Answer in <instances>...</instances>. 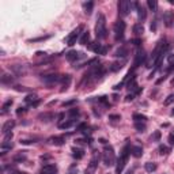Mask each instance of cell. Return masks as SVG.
I'll return each mask as SVG.
<instances>
[{"instance_id":"6da1fadb","label":"cell","mask_w":174,"mask_h":174,"mask_svg":"<svg viewBox=\"0 0 174 174\" xmlns=\"http://www.w3.org/2000/svg\"><path fill=\"white\" fill-rule=\"evenodd\" d=\"M95 35L98 40H105L107 37L106 30V19L103 14H98L97 16V23H95Z\"/></svg>"},{"instance_id":"7a4b0ae2","label":"cell","mask_w":174,"mask_h":174,"mask_svg":"<svg viewBox=\"0 0 174 174\" xmlns=\"http://www.w3.org/2000/svg\"><path fill=\"white\" fill-rule=\"evenodd\" d=\"M131 148L129 146H127V147H124V150L121 152V155H120V158L117 159V163H116V173L120 174L122 170H124V167H125V165H127V160H128V155L131 154Z\"/></svg>"},{"instance_id":"3957f363","label":"cell","mask_w":174,"mask_h":174,"mask_svg":"<svg viewBox=\"0 0 174 174\" xmlns=\"http://www.w3.org/2000/svg\"><path fill=\"white\" fill-rule=\"evenodd\" d=\"M102 160L106 166H113V165L117 163L116 160V155H114V151L111 147H105L103 150V154H102Z\"/></svg>"},{"instance_id":"277c9868","label":"cell","mask_w":174,"mask_h":174,"mask_svg":"<svg viewBox=\"0 0 174 174\" xmlns=\"http://www.w3.org/2000/svg\"><path fill=\"white\" fill-rule=\"evenodd\" d=\"M132 6H135V3H131V2H128V0H120L118 4H117L120 15H121V16H127L131 12Z\"/></svg>"},{"instance_id":"5b68a950","label":"cell","mask_w":174,"mask_h":174,"mask_svg":"<svg viewBox=\"0 0 174 174\" xmlns=\"http://www.w3.org/2000/svg\"><path fill=\"white\" fill-rule=\"evenodd\" d=\"M82 31H83V26L80 24V26H78V27L75 29V30H73V31L71 33V34L68 35V38H67V45H69V46L75 45V44H76V41H78V40H80V35L83 34Z\"/></svg>"},{"instance_id":"8992f818","label":"cell","mask_w":174,"mask_h":174,"mask_svg":"<svg viewBox=\"0 0 174 174\" xmlns=\"http://www.w3.org/2000/svg\"><path fill=\"white\" fill-rule=\"evenodd\" d=\"M124 33H125V23L122 20H118L114 24V38L116 41H121L124 38Z\"/></svg>"},{"instance_id":"52a82bcc","label":"cell","mask_w":174,"mask_h":174,"mask_svg":"<svg viewBox=\"0 0 174 174\" xmlns=\"http://www.w3.org/2000/svg\"><path fill=\"white\" fill-rule=\"evenodd\" d=\"M146 57H147V55H146V52L143 51H138L136 52V56H135V61H133V68H138L139 65H142L144 61H146Z\"/></svg>"},{"instance_id":"ba28073f","label":"cell","mask_w":174,"mask_h":174,"mask_svg":"<svg viewBox=\"0 0 174 174\" xmlns=\"http://www.w3.org/2000/svg\"><path fill=\"white\" fill-rule=\"evenodd\" d=\"M41 80L44 82V83H46V84H55V83H57V82H60L61 80V76L60 75H45V76H42L41 78Z\"/></svg>"},{"instance_id":"9c48e42d","label":"cell","mask_w":174,"mask_h":174,"mask_svg":"<svg viewBox=\"0 0 174 174\" xmlns=\"http://www.w3.org/2000/svg\"><path fill=\"white\" fill-rule=\"evenodd\" d=\"M163 22H165V26L166 27H171L174 24V12L173 11H166L163 14Z\"/></svg>"},{"instance_id":"30bf717a","label":"cell","mask_w":174,"mask_h":174,"mask_svg":"<svg viewBox=\"0 0 174 174\" xmlns=\"http://www.w3.org/2000/svg\"><path fill=\"white\" fill-rule=\"evenodd\" d=\"M89 48H90L93 52L98 53V55H106V51H107L106 46H103L102 44H95V42L90 44V45H89Z\"/></svg>"},{"instance_id":"8fae6325","label":"cell","mask_w":174,"mask_h":174,"mask_svg":"<svg viewBox=\"0 0 174 174\" xmlns=\"http://www.w3.org/2000/svg\"><path fill=\"white\" fill-rule=\"evenodd\" d=\"M65 57H67V60L68 61H76V60H79L80 57H83V55H82L80 52H78V51H69L67 55H65Z\"/></svg>"},{"instance_id":"7c38bea8","label":"cell","mask_w":174,"mask_h":174,"mask_svg":"<svg viewBox=\"0 0 174 174\" xmlns=\"http://www.w3.org/2000/svg\"><path fill=\"white\" fill-rule=\"evenodd\" d=\"M41 174H59V171H57V167L55 165H45L41 169Z\"/></svg>"},{"instance_id":"4fadbf2b","label":"cell","mask_w":174,"mask_h":174,"mask_svg":"<svg viewBox=\"0 0 174 174\" xmlns=\"http://www.w3.org/2000/svg\"><path fill=\"white\" fill-rule=\"evenodd\" d=\"M135 7H136V10H138L139 19L140 20H144V19L147 18V11H146V8H144V6H142V4H139V3H136Z\"/></svg>"},{"instance_id":"5bb4252c","label":"cell","mask_w":174,"mask_h":174,"mask_svg":"<svg viewBox=\"0 0 174 174\" xmlns=\"http://www.w3.org/2000/svg\"><path fill=\"white\" fill-rule=\"evenodd\" d=\"M15 125V121H12V120H8L7 122H4V125L2 128V132H3V135H6V133H10L11 129L14 128Z\"/></svg>"},{"instance_id":"9a60e30c","label":"cell","mask_w":174,"mask_h":174,"mask_svg":"<svg viewBox=\"0 0 174 174\" xmlns=\"http://www.w3.org/2000/svg\"><path fill=\"white\" fill-rule=\"evenodd\" d=\"M24 101H26V103H30V105H34V106H37L40 103V99H38V97H37L35 94L27 95V97L24 98Z\"/></svg>"},{"instance_id":"2e32d148","label":"cell","mask_w":174,"mask_h":174,"mask_svg":"<svg viewBox=\"0 0 174 174\" xmlns=\"http://www.w3.org/2000/svg\"><path fill=\"white\" fill-rule=\"evenodd\" d=\"M60 82H61V86H63L61 91L67 90L68 86H69V83H71V76H69V75H63V76H61V80Z\"/></svg>"},{"instance_id":"e0dca14e","label":"cell","mask_w":174,"mask_h":174,"mask_svg":"<svg viewBox=\"0 0 174 174\" xmlns=\"http://www.w3.org/2000/svg\"><path fill=\"white\" fill-rule=\"evenodd\" d=\"M49 142H51L52 144H55V146H61V144H64L65 138L64 136H55V138L49 139Z\"/></svg>"},{"instance_id":"ac0fdd59","label":"cell","mask_w":174,"mask_h":174,"mask_svg":"<svg viewBox=\"0 0 174 174\" xmlns=\"http://www.w3.org/2000/svg\"><path fill=\"white\" fill-rule=\"evenodd\" d=\"M131 154L135 156V158H140L143 155V148L139 147V146H133L131 148Z\"/></svg>"},{"instance_id":"d6986e66","label":"cell","mask_w":174,"mask_h":174,"mask_svg":"<svg viewBox=\"0 0 174 174\" xmlns=\"http://www.w3.org/2000/svg\"><path fill=\"white\" fill-rule=\"evenodd\" d=\"M90 41V31L87 30V31H83V34L80 35V40H79V42L82 45H87V42Z\"/></svg>"},{"instance_id":"ffe728a7","label":"cell","mask_w":174,"mask_h":174,"mask_svg":"<svg viewBox=\"0 0 174 174\" xmlns=\"http://www.w3.org/2000/svg\"><path fill=\"white\" fill-rule=\"evenodd\" d=\"M98 160H99V154H98V152H94V155H93V158H91V160H90V165H89V166L97 169V166H98Z\"/></svg>"},{"instance_id":"44dd1931","label":"cell","mask_w":174,"mask_h":174,"mask_svg":"<svg viewBox=\"0 0 174 174\" xmlns=\"http://www.w3.org/2000/svg\"><path fill=\"white\" fill-rule=\"evenodd\" d=\"M133 33L136 35H140V34H143L144 33V26L142 23H136L135 26H133Z\"/></svg>"},{"instance_id":"7402d4cb","label":"cell","mask_w":174,"mask_h":174,"mask_svg":"<svg viewBox=\"0 0 174 174\" xmlns=\"http://www.w3.org/2000/svg\"><path fill=\"white\" fill-rule=\"evenodd\" d=\"M14 160L15 162H23V160H26V154H24V151H20L19 154H16L14 156Z\"/></svg>"},{"instance_id":"603a6c76","label":"cell","mask_w":174,"mask_h":174,"mask_svg":"<svg viewBox=\"0 0 174 174\" xmlns=\"http://www.w3.org/2000/svg\"><path fill=\"white\" fill-rule=\"evenodd\" d=\"M136 87H138V83H136V79H135V76L132 78V79L128 82V84H127V89L129 90V91H133Z\"/></svg>"},{"instance_id":"cb8c5ba5","label":"cell","mask_w":174,"mask_h":174,"mask_svg":"<svg viewBox=\"0 0 174 174\" xmlns=\"http://www.w3.org/2000/svg\"><path fill=\"white\" fill-rule=\"evenodd\" d=\"M147 6H148V8H150L151 11H154V12L158 10V3H156V0H148Z\"/></svg>"},{"instance_id":"d4e9b609","label":"cell","mask_w":174,"mask_h":174,"mask_svg":"<svg viewBox=\"0 0 174 174\" xmlns=\"http://www.w3.org/2000/svg\"><path fill=\"white\" fill-rule=\"evenodd\" d=\"M144 167H146V170H147L148 173H152V171L156 170V163H154V162H147Z\"/></svg>"},{"instance_id":"484cf974","label":"cell","mask_w":174,"mask_h":174,"mask_svg":"<svg viewBox=\"0 0 174 174\" xmlns=\"http://www.w3.org/2000/svg\"><path fill=\"white\" fill-rule=\"evenodd\" d=\"M133 120H135V122H146V120L147 117L146 116H143V114H133Z\"/></svg>"},{"instance_id":"4316f807","label":"cell","mask_w":174,"mask_h":174,"mask_svg":"<svg viewBox=\"0 0 174 174\" xmlns=\"http://www.w3.org/2000/svg\"><path fill=\"white\" fill-rule=\"evenodd\" d=\"M12 80H14V78L10 76V75H3L2 76V83L3 84H11Z\"/></svg>"},{"instance_id":"83f0119b","label":"cell","mask_w":174,"mask_h":174,"mask_svg":"<svg viewBox=\"0 0 174 174\" xmlns=\"http://www.w3.org/2000/svg\"><path fill=\"white\" fill-rule=\"evenodd\" d=\"M12 103H14V101H12V99H8V101H7L6 103H4V105H3V110H2V113H3V114H6V113H7L8 109L11 107Z\"/></svg>"},{"instance_id":"f1b7e54d","label":"cell","mask_w":174,"mask_h":174,"mask_svg":"<svg viewBox=\"0 0 174 174\" xmlns=\"http://www.w3.org/2000/svg\"><path fill=\"white\" fill-rule=\"evenodd\" d=\"M83 7H84V10H86V14H91V11H93V7H94V3L93 2L84 3Z\"/></svg>"},{"instance_id":"f546056e","label":"cell","mask_w":174,"mask_h":174,"mask_svg":"<svg viewBox=\"0 0 174 174\" xmlns=\"http://www.w3.org/2000/svg\"><path fill=\"white\" fill-rule=\"evenodd\" d=\"M72 124H73V121H72V120H69V121H65V122L59 124V128H61V129H68L69 127H72Z\"/></svg>"},{"instance_id":"4dcf8cb0","label":"cell","mask_w":174,"mask_h":174,"mask_svg":"<svg viewBox=\"0 0 174 174\" xmlns=\"http://www.w3.org/2000/svg\"><path fill=\"white\" fill-rule=\"evenodd\" d=\"M135 128L138 132H144L146 131V122H135Z\"/></svg>"},{"instance_id":"1f68e13d","label":"cell","mask_w":174,"mask_h":174,"mask_svg":"<svg viewBox=\"0 0 174 174\" xmlns=\"http://www.w3.org/2000/svg\"><path fill=\"white\" fill-rule=\"evenodd\" d=\"M83 151H82V150H76V148H75V150H73V154H72V156H73V158H75V159H82V158H83Z\"/></svg>"},{"instance_id":"d6a6232c","label":"cell","mask_w":174,"mask_h":174,"mask_svg":"<svg viewBox=\"0 0 174 174\" xmlns=\"http://www.w3.org/2000/svg\"><path fill=\"white\" fill-rule=\"evenodd\" d=\"M127 53H128V51H127L125 48H120L118 51L116 52V56H117V57H125Z\"/></svg>"},{"instance_id":"836d02e7","label":"cell","mask_w":174,"mask_h":174,"mask_svg":"<svg viewBox=\"0 0 174 174\" xmlns=\"http://www.w3.org/2000/svg\"><path fill=\"white\" fill-rule=\"evenodd\" d=\"M121 68H122V63H113L110 65V71H113V72L118 71V69H121Z\"/></svg>"},{"instance_id":"e575fe53","label":"cell","mask_w":174,"mask_h":174,"mask_svg":"<svg viewBox=\"0 0 174 174\" xmlns=\"http://www.w3.org/2000/svg\"><path fill=\"white\" fill-rule=\"evenodd\" d=\"M170 152V148L169 147H166V146H160L159 147V154L160 155H166V154H169Z\"/></svg>"},{"instance_id":"d590c367","label":"cell","mask_w":174,"mask_h":174,"mask_svg":"<svg viewBox=\"0 0 174 174\" xmlns=\"http://www.w3.org/2000/svg\"><path fill=\"white\" fill-rule=\"evenodd\" d=\"M67 174H78V166H76L75 163H73V165H71V166H69V169H68Z\"/></svg>"},{"instance_id":"8d00e7d4","label":"cell","mask_w":174,"mask_h":174,"mask_svg":"<svg viewBox=\"0 0 174 174\" xmlns=\"http://www.w3.org/2000/svg\"><path fill=\"white\" fill-rule=\"evenodd\" d=\"M167 64L170 65V68H174V55H169V57H167Z\"/></svg>"},{"instance_id":"74e56055","label":"cell","mask_w":174,"mask_h":174,"mask_svg":"<svg viewBox=\"0 0 174 174\" xmlns=\"http://www.w3.org/2000/svg\"><path fill=\"white\" fill-rule=\"evenodd\" d=\"M174 101V94H171V95H169L167 97V99L165 101V105H170V103Z\"/></svg>"},{"instance_id":"f35d334b","label":"cell","mask_w":174,"mask_h":174,"mask_svg":"<svg viewBox=\"0 0 174 174\" xmlns=\"http://www.w3.org/2000/svg\"><path fill=\"white\" fill-rule=\"evenodd\" d=\"M159 138H160V133H159V131H156L155 133L151 136V140H159Z\"/></svg>"},{"instance_id":"ab89813d","label":"cell","mask_w":174,"mask_h":174,"mask_svg":"<svg viewBox=\"0 0 174 174\" xmlns=\"http://www.w3.org/2000/svg\"><path fill=\"white\" fill-rule=\"evenodd\" d=\"M94 171H95V169H94V167H91V166H89V167L86 169L84 174H94Z\"/></svg>"},{"instance_id":"60d3db41","label":"cell","mask_w":174,"mask_h":174,"mask_svg":"<svg viewBox=\"0 0 174 174\" xmlns=\"http://www.w3.org/2000/svg\"><path fill=\"white\" fill-rule=\"evenodd\" d=\"M69 114H71L72 117H73V116H78V114H79V110H76V109H71V110H69Z\"/></svg>"},{"instance_id":"b9f144b4","label":"cell","mask_w":174,"mask_h":174,"mask_svg":"<svg viewBox=\"0 0 174 174\" xmlns=\"http://www.w3.org/2000/svg\"><path fill=\"white\" fill-rule=\"evenodd\" d=\"M132 44L136 45V46H139L140 44H142V40H139V38H136V40H132Z\"/></svg>"},{"instance_id":"7bdbcfd3","label":"cell","mask_w":174,"mask_h":174,"mask_svg":"<svg viewBox=\"0 0 174 174\" xmlns=\"http://www.w3.org/2000/svg\"><path fill=\"white\" fill-rule=\"evenodd\" d=\"M24 111H26V107H18V110H16V114H20V113H24Z\"/></svg>"},{"instance_id":"ee69618b","label":"cell","mask_w":174,"mask_h":174,"mask_svg":"<svg viewBox=\"0 0 174 174\" xmlns=\"http://www.w3.org/2000/svg\"><path fill=\"white\" fill-rule=\"evenodd\" d=\"M15 90L16 91H27V89H24L22 86H15Z\"/></svg>"},{"instance_id":"f6af8a7d","label":"cell","mask_w":174,"mask_h":174,"mask_svg":"<svg viewBox=\"0 0 174 174\" xmlns=\"http://www.w3.org/2000/svg\"><path fill=\"white\" fill-rule=\"evenodd\" d=\"M169 142H170L171 144H174V132H173V133L169 135Z\"/></svg>"},{"instance_id":"bcb514c9","label":"cell","mask_w":174,"mask_h":174,"mask_svg":"<svg viewBox=\"0 0 174 174\" xmlns=\"http://www.w3.org/2000/svg\"><path fill=\"white\" fill-rule=\"evenodd\" d=\"M122 86H124V82H121V83H120V84H116V86L113 87V89H114V90H120Z\"/></svg>"},{"instance_id":"7dc6e473","label":"cell","mask_w":174,"mask_h":174,"mask_svg":"<svg viewBox=\"0 0 174 174\" xmlns=\"http://www.w3.org/2000/svg\"><path fill=\"white\" fill-rule=\"evenodd\" d=\"M75 102V99H72V101H68V102H65L64 103V106H68V105H72V103Z\"/></svg>"},{"instance_id":"c3c4849f","label":"cell","mask_w":174,"mask_h":174,"mask_svg":"<svg viewBox=\"0 0 174 174\" xmlns=\"http://www.w3.org/2000/svg\"><path fill=\"white\" fill-rule=\"evenodd\" d=\"M133 97H135V95H133V94L128 95V97H127V101H132V99H133Z\"/></svg>"},{"instance_id":"681fc988","label":"cell","mask_w":174,"mask_h":174,"mask_svg":"<svg viewBox=\"0 0 174 174\" xmlns=\"http://www.w3.org/2000/svg\"><path fill=\"white\" fill-rule=\"evenodd\" d=\"M125 174H133V170H128Z\"/></svg>"},{"instance_id":"f907efd6","label":"cell","mask_w":174,"mask_h":174,"mask_svg":"<svg viewBox=\"0 0 174 174\" xmlns=\"http://www.w3.org/2000/svg\"><path fill=\"white\" fill-rule=\"evenodd\" d=\"M171 116H174V109H173V110H171Z\"/></svg>"},{"instance_id":"816d5d0a","label":"cell","mask_w":174,"mask_h":174,"mask_svg":"<svg viewBox=\"0 0 174 174\" xmlns=\"http://www.w3.org/2000/svg\"><path fill=\"white\" fill-rule=\"evenodd\" d=\"M15 174H24V173H15Z\"/></svg>"},{"instance_id":"f5cc1de1","label":"cell","mask_w":174,"mask_h":174,"mask_svg":"<svg viewBox=\"0 0 174 174\" xmlns=\"http://www.w3.org/2000/svg\"><path fill=\"white\" fill-rule=\"evenodd\" d=\"M171 83H173V84H174V79H173V80H171Z\"/></svg>"}]
</instances>
